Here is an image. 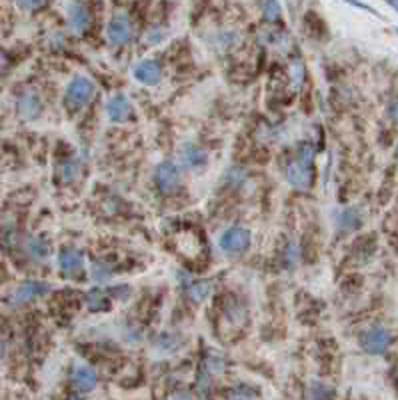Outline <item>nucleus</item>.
<instances>
[{"instance_id": "10", "label": "nucleus", "mask_w": 398, "mask_h": 400, "mask_svg": "<svg viewBox=\"0 0 398 400\" xmlns=\"http://www.w3.org/2000/svg\"><path fill=\"white\" fill-rule=\"evenodd\" d=\"M58 268L67 274V277H74V274H80L82 268H84V255L74 248V246H67L60 250L58 255Z\"/></svg>"}, {"instance_id": "18", "label": "nucleus", "mask_w": 398, "mask_h": 400, "mask_svg": "<svg viewBox=\"0 0 398 400\" xmlns=\"http://www.w3.org/2000/svg\"><path fill=\"white\" fill-rule=\"evenodd\" d=\"M260 6H262V16H264L266 23H279L281 21L282 10L281 4L277 0H262Z\"/></svg>"}, {"instance_id": "26", "label": "nucleus", "mask_w": 398, "mask_h": 400, "mask_svg": "<svg viewBox=\"0 0 398 400\" xmlns=\"http://www.w3.org/2000/svg\"><path fill=\"white\" fill-rule=\"evenodd\" d=\"M4 351H6V346H4V340L0 338V360H2V356H4Z\"/></svg>"}, {"instance_id": "27", "label": "nucleus", "mask_w": 398, "mask_h": 400, "mask_svg": "<svg viewBox=\"0 0 398 400\" xmlns=\"http://www.w3.org/2000/svg\"><path fill=\"white\" fill-rule=\"evenodd\" d=\"M386 2H388V4H390L393 8H397V10H398V0H386Z\"/></svg>"}, {"instance_id": "2", "label": "nucleus", "mask_w": 398, "mask_h": 400, "mask_svg": "<svg viewBox=\"0 0 398 400\" xmlns=\"http://www.w3.org/2000/svg\"><path fill=\"white\" fill-rule=\"evenodd\" d=\"M94 96V84L91 78L86 76H74L69 86H67V93H65V104L71 113H78L82 110Z\"/></svg>"}, {"instance_id": "24", "label": "nucleus", "mask_w": 398, "mask_h": 400, "mask_svg": "<svg viewBox=\"0 0 398 400\" xmlns=\"http://www.w3.org/2000/svg\"><path fill=\"white\" fill-rule=\"evenodd\" d=\"M163 38H164L163 30H159V28H156V30H150V32H148V36H146V43H148V45H159Z\"/></svg>"}, {"instance_id": "8", "label": "nucleus", "mask_w": 398, "mask_h": 400, "mask_svg": "<svg viewBox=\"0 0 398 400\" xmlns=\"http://www.w3.org/2000/svg\"><path fill=\"white\" fill-rule=\"evenodd\" d=\"M132 76L144 86H156L163 80V69L156 60L144 58L132 67Z\"/></svg>"}, {"instance_id": "5", "label": "nucleus", "mask_w": 398, "mask_h": 400, "mask_svg": "<svg viewBox=\"0 0 398 400\" xmlns=\"http://www.w3.org/2000/svg\"><path fill=\"white\" fill-rule=\"evenodd\" d=\"M48 292H50V284L48 283H43V281H26V283L19 284L14 288V292L8 298V305L14 306V308L30 305V303L47 296Z\"/></svg>"}, {"instance_id": "12", "label": "nucleus", "mask_w": 398, "mask_h": 400, "mask_svg": "<svg viewBox=\"0 0 398 400\" xmlns=\"http://www.w3.org/2000/svg\"><path fill=\"white\" fill-rule=\"evenodd\" d=\"M180 163L187 166L188 170H200L209 165V152L196 144H185L180 148Z\"/></svg>"}, {"instance_id": "19", "label": "nucleus", "mask_w": 398, "mask_h": 400, "mask_svg": "<svg viewBox=\"0 0 398 400\" xmlns=\"http://www.w3.org/2000/svg\"><path fill=\"white\" fill-rule=\"evenodd\" d=\"M110 277H113V266H110V264H106V262H94L93 264V279L94 281L106 283Z\"/></svg>"}, {"instance_id": "15", "label": "nucleus", "mask_w": 398, "mask_h": 400, "mask_svg": "<svg viewBox=\"0 0 398 400\" xmlns=\"http://www.w3.org/2000/svg\"><path fill=\"white\" fill-rule=\"evenodd\" d=\"M24 252L32 260H47L50 257V246L38 236H26L23 242Z\"/></svg>"}, {"instance_id": "22", "label": "nucleus", "mask_w": 398, "mask_h": 400, "mask_svg": "<svg viewBox=\"0 0 398 400\" xmlns=\"http://www.w3.org/2000/svg\"><path fill=\"white\" fill-rule=\"evenodd\" d=\"M323 388H325V384H312L310 390L306 392V397H310V399H328V397L334 395L332 390H323Z\"/></svg>"}, {"instance_id": "6", "label": "nucleus", "mask_w": 398, "mask_h": 400, "mask_svg": "<svg viewBox=\"0 0 398 400\" xmlns=\"http://www.w3.org/2000/svg\"><path fill=\"white\" fill-rule=\"evenodd\" d=\"M154 180H156V187L164 194H170L180 187V168L176 163H170V161H164L156 166V172H154Z\"/></svg>"}, {"instance_id": "17", "label": "nucleus", "mask_w": 398, "mask_h": 400, "mask_svg": "<svg viewBox=\"0 0 398 400\" xmlns=\"http://www.w3.org/2000/svg\"><path fill=\"white\" fill-rule=\"evenodd\" d=\"M209 294H211V284L209 283H196V284H190L187 288V296L194 303V305H200V303H204L207 298H209Z\"/></svg>"}, {"instance_id": "20", "label": "nucleus", "mask_w": 398, "mask_h": 400, "mask_svg": "<svg viewBox=\"0 0 398 400\" xmlns=\"http://www.w3.org/2000/svg\"><path fill=\"white\" fill-rule=\"evenodd\" d=\"M78 172H80V163H78V161H67V163L62 165V168H60V176H62L65 183L76 180Z\"/></svg>"}, {"instance_id": "16", "label": "nucleus", "mask_w": 398, "mask_h": 400, "mask_svg": "<svg viewBox=\"0 0 398 400\" xmlns=\"http://www.w3.org/2000/svg\"><path fill=\"white\" fill-rule=\"evenodd\" d=\"M84 303H86V308H89L91 312H106V310L110 308V301H108L106 292L100 290V288L89 290L86 296H84Z\"/></svg>"}, {"instance_id": "25", "label": "nucleus", "mask_w": 398, "mask_h": 400, "mask_svg": "<svg viewBox=\"0 0 398 400\" xmlns=\"http://www.w3.org/2000/svg\"><path fill=\"white\" fill-rule=\"evenodd\" d=\"M388 115H390V118H393V120L398 124V98L390 102V106H388Z\"/></svg>"}, {"instance_id": "1", "label": "nucleus", "mask_w": 398, "mask_h": 400, "mask_svg": "<svg viewBox=\"0 0 398 400\" xmlns=\"http://www.w3.org/2000/svg\"><path fill=\"white\" fill-rule=\"evenodd\" d=\"M312 163H314V148L310 144H303L298 158L292 161L286 168V178L296 190H308L312 185L314 172H312Z\"/></svg>"}, {"instance_id": "3", "label": "nucleus", "mask_w": 398, "mask_h": 400, "mask_svg": "<svg viewBox=\"0 0 398 400\" xmlns=\"http://www.w3.org/2000/svg\"><path fill=\"white\" fill-rule=\"evenodd\" d=\"M250 242H253V235L248 228L244 226H231L226 228L220 238H218V246L224 255H231V257H236V255H242L250 248Z\"/></svg>"}, {"instance_id": "11", "label": "nucleus", "mask_w": 398, "mask_h": 400, "mask_svg": "<svg viewBox=\"0 0 398 400\" xmlns=\"http://www.w3.org/2000/svg\"><path fill=\"white\" fill-rule=\"evenodd\" d=\"M106 115H108V118L113 122L122 124V122H128L132 118L134 110H132V104H130V100L126 96L117 95L106 102Z\"/></svg>"}, {"instance_id": "14", "label": "nucleus", "mask_w": 398, "mask_h": 400, "mask_svg": "<svg viewBox=\"0 0 398 400\" xmlns=\"http://www.w3.org/2000/svg\"><path fill=\"white\" fill-rule=\"evenodd\" d=\"M91 26V12L84 4L72 2L69 6V28L74 34H84Z\"/></svg>"}, {"instance_id": "21", "label": "nucleus", "mask_w": 398, "mask_h": 400, "mask_svg": "<svg viewBox=\"0 0 398 400\" xmlns=\"http://www.w3.org/2000/svg\"><path fill=\"white\" fill-rule=\"evenodd\" d=\"M204 370H209L211 375H220L224 370V358L220 354H209L204 362Z\"/></svg>"}, {"instance_id": "9", "label": "nucleus", "mask_w": 398, "mask_h": 400, "mask_svg": "<svg viewBox=\"0 0 398 400\" xmlns=\"http://www.w3.org/2000/svg\"><path fill=\"white\" fill-rule=\"evenodd\" d=\"M43 108H45L43 98H40L38 93H34V91H24L23 95L19 96V100H16V113L24 120L38 118L43 115Z\"/></svg>"}, {"instance_id": "4", "label": "nucleus", "mask_w": 398, "mask_h": 400, "mask_svg": "<svg viewBox=\"0 0 398 400\" xmlns=\"http://www.w3.org/2000/svg\"><path fill=\"white\" fill-rule=\"evenodd\" d=\"M395 342L393 332L384 327H373L360 334V346L368 354H384Z\"/></svg>"}, {"instance_id": "7", "label": "nucleus", "mask_w": 398, "mask_h": 400, "mask_svg": "<svg viewBox=\"0 0 398 400\" xmlns=\"http://www.w3.org/2000/svg\"><path fill=\"white\" fill-rule=\"evenodd\" d=\"M106 38L113 47H126L132 38V24L126 14H117L106 26Z\"/></svg>"}, {"instance_id": "23", "label": "nucleus", "mask_w": 398, "mask_h": 400, "mask_svg": "<svg viewBox=\"0 0 398 400\" xmlns=\"http://www.w3.org/2000/svg\"><path fill=\"white\" fill-rule=\"evenodd\" d=\"M45 0H16V4L24 8V10H34V8H38L40 4H43Z\"/></svg>"}, {"instance_id": "28", "label": "nucleus", "mask_w": 398, "mask_h": 400, "mask_svg": "<svg viewBox=\"0 0 398 400\" xmlns=\"http://www.w3.org/2000/svg\"><path fill=\"white\" fill-rule=\"evenodd\" d=\"M397 158H398V148H397Z\"/></svg>"}, {"instance_id": "13", "label": "nucleus", "mask_w": 398, "mask_h": 400, "mask_svg": "<svg viewBox=\"0 0 398 400\" xmlns=\"http://www.w3.org/2000/svg\"><path fill=\"white\" fill-rule=\"evenodd\" d=\"M72 386L80 392H93L94 388L98 386V375L94 373L91 366H74L72 368Z\"/></svg>"}]
</instances>
